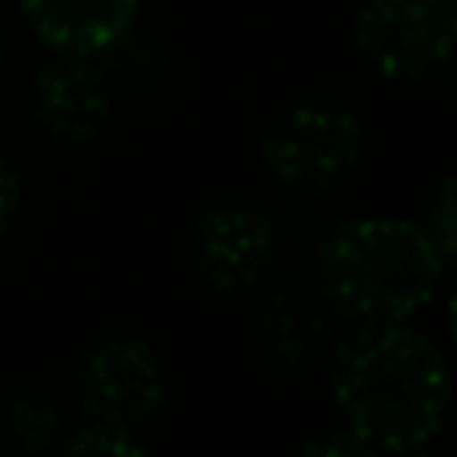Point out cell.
Segmentation results:
<instances>
[{
  "label": "cell",
  "instance_id": "1",
  "mask_svg": "<svg viewBox=\"0 0 457 457\" xmlns=\"http://www.w3.org/2000/svg\"><path fill=\"white\" fill-rule=\"evenodd\" d=\"M329 389L365 453L421 450L450 413V370L434 341L405 321L353 325L333 349Z\"/></svg>",
  "mask_w": 457,
  "mask_h": 457
},
{
  "label": "cell",
  "instance_id": "2",
  "mask_svg": "<svg viewBox=\"0 0 457 457\" xmlns=\"http://www.w3.org/2000/svg\"><path fill=\"white\" fill-rule=\"evenodd\" d=\"M445 261L426 228L402 217H357L321 245V289L349 325H394L437 297Z\"/></svg>",
  "mask_w": 457,
  "mask_h": 457
},
{
  "label": "cell",
  "instance_id": "3",
  "mask_svg": "<svg viewBox=\"0 0 457 457\" xmlns=\"http://www.w3.org/2000/svg\"><path fill=\"white\" fill-rule=\"evenodd\" d=\"M365 153V125L341 101H301L261 141L269 177L289 193H325L357 169Z\"/></svg>",
  "mask_w": 457,
  "mask_h": 457
},
{
  "label": "cell",
  "instance_id": "4",
  "mask_svg": "<svg viewBox=\"0 0 457 457\" xmlns=\"http://www.w3.org/2000/svg\"><path fill=\"white\" fill-rule=\"evenodd\" d=\"M353 45L386 80H426L450 64L457 45L453 0H365Z\"/></svg>",
  "mask_w": 457,
  "mask_h": 457
},
{
  "label": "cell",
  "instance_id": "5",
  "mask_svg": "<svg viewBox=\"0 0 457 457\" xmlns=\"http://www.w3.org/2000/svg\"><path fill=\"white\" fill-rule=\"evenodd\" d=\"M77 402L85 421L141 434L165 405V370L149 341H96L77 365Z\"/></svg>",
  "mask_w": 457,
  "mask_h": 457
},
{
  "label": "cell",
  "instance_id": "6",
  "mask_svg": "<svg viewBox=\"0 0 457 457\" xmlns=\"http://www.w3.org/2000/svg\"><path fill=\"white\" fill-rule=\"evenodd\" d=\"M29 109L40 133L56 145H88L109 129L117 109L112 77L88 53H53L29 88Z\"/></svg>",
  "mask_w": 457,
  "mask_h": 457
},
{
  "label": "cell",
  "instance_id": "7",
  "mask_svg": "<svg viewBox=\"0 0 457 457\" xmlns=\"http://www.w3.org/2000/svg\"><path fill=\"white\" fill-rule=\"evenodd\" d=\"M277 233L253 201H213L193 225V269L213 293H245L269 273Z\"/></svg>",
  "mask_w": 457,
  "mask_h": 457
},
{
  "label": "cell",
  "instance_id": "8",
  "mask_svg": "<svg viewBox=\"0 0 457 457\" xmlns=\"http://www.w3.org/2000/svg\"><path fill=\"white\" fill-rule=\"evenodd\" d=\"M21 12L48 53L101 56L133 29L141 0H21Z\"/></svg>",
  "mask_w": 457,
  "mask_h": 457
},
{
  "label": "cell",
  "instance_id": "9",
  "mask_svg": "<svg viewBox=\"0 0 457 457\" xmlns=\"http://www.w3.org/2000/svg\"><path fill=\"white\" fill-rule=\"evenodd\" d=\"M64 453H85V457H141L145 442L133 429H117V426H101V421H85L80 434L69 437Z\"/></svg>",
  "mask_w": 457,
  "mask_h": 457
},
{
  "label": "cell",
  "instance_id": "10",
  "mask_svg": "<svg viewBox=\"0 0 457 457\" xmlns=\"http://www.w3.org/2000/svg\"><path fill=\"white\" fill-rule=\"evenodd\" d=\"M426 237L434 241L437 257L445 261V269H450L453 261V237H457V221H453V177H442V185H437L434 193V205H429L426 213Z\"/></svg>",
  "mask_w": 457,
  "mask_h": 457
},
{
  "label": "cell",
  "instance_id": "11",
  "mask_svg": "<svg viewBox=\"0 0 457 457\" xmlns=\"http://www.w3.org/2000/svg\"><path fill=\"white\" fill-rule=\"evenodd\" d=\"M21 201H24L21 169H16L8 157H0V237L12 228L16 213H21Z\"/></svg>",
  "mask_w": 457,
  "mask_h": 457
}]
</instances>
